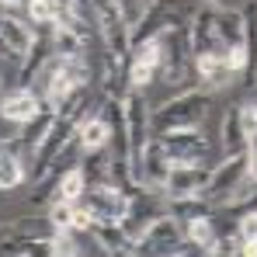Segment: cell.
<instances>
[{
    "mask_svg": "<svg viewBox=\"0 0 257 257\" xmlns=\"http://www.w3.org/2000/svg\"><path fill=\"white\" fill-rule=\"evenodd\" d=\"M215 94L205 87H188V90H174L171 97L157 108H150V128L153 136L167 132V128H181V125H198L209 111H212Z\"/></svg>",
    "mask_w": 257,
    "mask_h": 257,
    "instance_id": "1",
    "label": "cell"
},
{
    "mask_svg": "<svg viewBox=\"0 0 257 257\" xmlns=\"http://www.w3.org/2000/svg\"><path fill=\"white\" fill-rule=\"evenodd\" d=\"M181 240H184V222L171 212H160L136 236V257H177Z\"/></svg>",
    "mask_w": 257,
    "mask_h": 257,
    "instance_id": "2",
    "label": "cell"
},
{
    "mask_svg": "<svg viewBox=\"0 0 257 257\" xmlns=\"http://www.w3.org/2000/svg\"><path fill=\"white\" fill-rule=\"evenodd\" d=\"M157 139H160L164 153L171 157V164H209V139L202 136L198 125L167 128Z\"/></svg>",
    "mask_w": 257,
    "mask_h": 257,
    "instance_id": "3",
    "label": "cell"
},
{
    "mask_svg": "<svg viewBox=\"0 0 257 257\" xmlns=\"http://www.w3.org/2000/svg\"><path fill=\"white\" fill-rule=\"evenodd\" d=\"M94 14H97V39L104 42L108 52L128 59L132 56V42H128V32L132 25L125 21V14L118 11L115 0H94Z\"/></svg>",
    "mask_w": 257,
    "mask_h": 257,
    "instance_id": "4",
    "label": "cell"
},
{
    "mask_svg": "<svg viewBox=\"0 0 257 257\" xmlns=\"http://www.w3.org/2000/svg\"><path fill=\"white\" fill-rule=\"evenodd\" d=\"M125 136H128V164H132V174H136V164H139L146 143L153 139L146 94L136 90V87H128V94H125Z\"/></svg>",
    "mask_w": 257,
    "mask_h": 257,
    "instance_id": "5",
    "label": "cell"
},
{
    "mask_svg": "<svg viewBox=\"0 0 257 257\" xmlns=\"http://www.w3.org/2000/svg\"><path fill=\"white\" fill-rule=\"evenodd\" d=\"M247 177V153H236V157H222L219 164H212V174H209V184L202 188V198L209 202V205H222L233 191H236V184Z\"/></svg>",
    "mask_w": 257,
    "mask_h": 257,
    "instance_id": "6",
    "label": "cell"
},
{
    "mask_svg": "<svg viewBox=\"0 0 257 257\" xmlns=\"http://www.w3.org/2000/svg\"><path fill=\"white\" fill-rule=\"evenodd\" d=\"M84 205L90 209L94 222H125L132 209V195H125L115 184H94L84 191Z\"/></svg>",
    "mask_w": 257,
    "mask_h": 257,
    "instance_id": "7",
    "label": "cell"
},
{
    "mask_svg": "<svg viewBox=\"0 0 257 257\" xmlns=\"http://www.w3.org/2000/svg\"><path fill=\"white\" fill-rule=\"evenodd\" d=\"M160 70H164V45H160V39H150V42L136 45L132 56H128V87L146 90L160 77Z\"/></svg>",
    "mask_w": 257,
    "mask_h": 257,
    "instance_id": "8",
    "label": "cell"
},
{
    "mask_svg": "<svg viewBox=\"0 0 257 257\" xmlns=\"http://www.w3.org/2000/svg\"><path fill=\"white\" fill-rule=\"evenodd\" d=\"M209 164H171V174L164 181V198H188V195H202V188L209 184Z\"/></svg>",
    "mask_w": 257,
    "mask_h": 257,
    "instance_id": "9",
    "label": "cell"
},
{
    "mask_svg": "<svg viewBox=\"0 0 257 257\" xmlns=\"http://www.w3.org/2000/svg\"><path fill=\"white\" fill-rule=\"evenodd\" d=\"M215 14H219L215 4H198V7L191 11V18H188V32H191V49H195V56H202V52H226L222 42H219Z\"/></svg>",
    "mask_w": 257,
    "mask_h": 257,
    "instance_id": "10",
    "label": "cell"
},
{
    "mask_svg": "<svg viewBox=\"0 0 257 257\" xmlns=\"http://www.w3.org/2000/svg\"><path fill=\"white\" fill-rule=\"evenodd\" d=\"M195 73H198V84L205 90H212V94L226 90L240 77V70L229 63L226 52H202V56H195Z\"/></svg>",
    "mask_w": 257,
    "mask_h": 257,
    "instance_id": "11",
    "label": "cell"
},
{
    "mask_svg": "<svg viewBox=\"0 0 257 257\" xmlns=\"http://www.w3.org/2000/svg\"><path fill=\"white\" fill-rule=\"evenodd\" d=\"M167 174H171V157L164 153L160 139L153 136V139L146 143V150H143L139 164H136V181H139V184H146L150 191H160V188H164V181H167Z\"/></svg>",
    "mask_w": 257,
    "mask_h": 257,
    "instance_id": "12",
    "label": "cell"
},
{
    "mask_svg": "<svg viewBox=\"0 0 257 257\" xmlns=\"http://www.w3.org/2000/svg\"><path fill=\"white\" fill-rule=\"evenodd\" d=\"M94 236V250L108 257H136V240L125 233L122 222H94L87 229Z\"/></svg>",
    "mask_w": 257,
    "mask_h": 257,
    "instance_id": "13",
    "label": "cell"
},
{
    "mask_svg": "<svg viewBox=\"0 0 257 257\" xmlns=\"http://www.w3.org/2000/svg\"><path fill=\"white\" fill-rule=\"evenodd\" d=\"M240 14H243V73H240V80H243L247 94H254V87H257V0H247Z\"/></svg>",
    "mask_w": 257,
    "mask_h": 257,
    "instance_id": "14",
    "label": "cell"
},
{
    "mask_svg": "<svg viewBox=\"0 0 257 257\" xmlns=\"http://www.w3.org/2000/svg\"><path fill=\"white\" fill-rule=\"evenodd\" d=\"M39 108H42V97H39L32 87H14L11 94L0 97V118L11 122V125H18V128L25 125Z\"/></svg>",
    "mask_w": 257,
    "mask_h": 257,
    "instance_id": "15",
    "label": "cell"
},
{
    "mask_svg": "<svg viewBox=\"0 0 257 257\" xmlns=\"http://www.w3.org/2000/svg\"><path fill=\"white\" fill-rule=\"evenodd\" d=\"M28 181H32V160L11 153L7 143L0 139V191H14Z\"/></svg>",
    "mask_w": 257,
    "mask_h": 257,
    "instance_id": "16",
    "label": "cell"
},
{
    "mask_svg": "<svg viewBox=\"0 0 257 257\" xmlns=\"http://www.w3.org/2000/svg\"><path fill=\"white\" fill-rule=\"evenodd\" d=\"M219 146H222V157H236V153H247V136L240 125V104H229L222 111V122H219Z\"/></svg>",
    "mask_w": 257,
    "mask_h": 257,
    "instance_id": "17",
    "label": "cell"
},
{
    "mask_svg": "<svg viewBox=\"0 0 257 257\" xmlns=\"http://www.w3.org/2000/svg\"><path fill=\"white\" fill-rule=\"evenodd\" d=\"M52 125H56V108H52L49 101H42V108H39V111H35V115L21 125V132H18V136H21L25 150L32 153V160H35V150L42 146V139L49 136V128H52Z\"/></svg>",
    "mask_w": 257,
    "mask_h": 257,
    "instance_id": "18",
    "label": "cell"
},
{
    "mask_svg": "<svg viewBox=\"0 0 257 257\" xmlns=\"http://www.w3.org/2000/svg\"><path fill=\"white\" fill-rule=\"evenodd\" d=\"M215 25H219V42L226 52H243V14L236 7H219Z\"/></svg>",
    "mask_w": 257,
    "mask_h": 257,
    "instance_id": "19",
    "label": "cell"
},
{
    "mask_svg": "<svg viewBox=\"0 0 257 257\" xmlns=\"http://www.w3.org/2000/svg\"><path fill=\"white\" fill-rule=\"evenodd\" d=\"M56 226L49 222V215H18L0 222V240H14V236H49Z\"/></svg>",
    "mask_w": 257,
    "mask_h": 257,
    "instance_id": "20",
    "label": "cell"
},
{
    "mask_svg": "<svg viewBox=\"0 0 257 257\" xmlns=\"http://www.w3.org/2000/svg\"><path fill=\"white\" fill-rule=\"evenodd\" d=\"M80 171H84L87 188H94V184H108V174H111V146L84 150V157H80Z\"/></svg>",
    "mask_w": 257,
    "mask_h": 257,
    "instance_id": "21",
    "label": "cell"
},
{
    "mask_svg": "<svg viewBox=\"0 0 257 257\" xmlns=\"http://www.w3.org/2000/svg\"><path fill=\"white\" fill-rule=\"evenodd\" d=\"M77 139H80L84 150H101V146H111V128H108V122L97 111H90L77 125Z\"/></svg>",
    "mask_w": 257,
    "mask_h": 257,
    "instance_id": "22",
    "label": "cell"
},
{
    "mask_svg": "<svg viewBox=\"0 0 257 257\" xmlns=\"http://www.w3.org/2000/svg\"><path fill=\"white\" fill-rule=\"evenodd\" d=\"M184 236L202 250V254H212V243H215V219L212 212H205V215H195V219H188L184 222Z\"/></svg>",
    "mask_w": 257,
    "mask_h": 257,
    "instance_id": "23",
    "label": "cell"
},
{
    "mask_svg": "<svg viewBox=\"0 0 257 257\" xmlns=\"http://www.w3.org/2000/svg\"><path fill=\"white\" fill-rule=\"evenodd\" d=\"M52 52L63 56V59H77V56H87V42L73 32V28L56 25V28H52Z\"/></svg>",
    "mask_w": 257,
    "mask_h": 257,
    "instance_id": "24",
    "label": "cell"
},
{
    "mask_svg": "<svg viewBox=\"0 0 257 257\" xmlns=\"http://www.w3.org/2000/svg\"><path fill=\"white\" fill-rule=\"evenodd\" d=\"M167 212L177 215L181 222H188V219H195V215L212 212V205H209L202 195H188V198H167Z\"/></svg>",
    "mask_w": 257,
    "mask_h": 257,
    "instance_id": "25",
    "label": "cell"
},
{
    "mask_svg": "<svg viewBox=\"0 0 257 257\" xmlns=\"http://www.w3.org/2000/svg\"><path fill=\"white\" fill-rule=\"evenodd\" d=\"M84 191H87V181H84V171H80V164L59 174V181H56V195H59V198H70V202H77V198H84Z\"/></svg>",
    "mask_w": 257,
    "mask_h": 257,
    "instance_id": "26",
    "label": "cell"
},
{
    "mask_svg": "<svg viewBox=\"0 0 257 257\" xmlns=\"http://www.w3.org/2000/svg\"><path fill=\"white\" fill-rule=\"evenodd\" d=\"M73 209H77V202H70V198H59V195H52V202H49V222L56 226V229H70L73 226Z\"/></svg>",
    "mask_w": 257,
    "mask_h": 257,
    "instance_id": "27",
    "label": "cell"
},
{
    "mask_svg": "<svg viewBox=\"0 0 257 257\" xmlns=\"http://www.w3.org/2000/svg\"><path fill=\"white\" fill-rule=\"evenodd\" d=\"M77 236H80V233H73V229H56V233H52V257L80 254L84 247L77 243Z\"/></svg>",
    "mask_w": 257,
    "mask_h": 257,
    "instance_id": "28",
    "label": "cell"
},
{
    "mask_svg": "<svg viewBox=\"0 0 257 257\" xmlns=\"http://www.w3.org/2000/svg\"><path fill=\"white\" fill-rule=\"evenodd\" d=\"M115 4H118V11L125 14L128 25H136V21H139V14H143V7H146V0H115Z\"/></svg>",
    "mask_w": 257,
    "mask_h": 257,
    "instance_id": "29",
    "label": "cell"
},
{
    "mask_svg": "<svg viewBox=\"0 0 257 257\" xmlns=\"http://www.w3.org/2000/svg\"><path fill=\"white\" fill-rule=\"evenodd\" d=\"M202 4H215V7H236V0H202Z\"/></svg>",
    "mask_w": 257,
    "mask_h": 257,
    "instance_id": "30",
    "label": "cell"
},
{
    "mask_svg": "<svg viewBox=\"0 0 257 257\" xmlns=\"http://www.w3.org/2000/svg\"><path fill=\"white\" fill-rule=\"evenodd\" d=\"M0 4H18V7H25L28 0H0Z\"/></svg>",
    "mask_w": 257,
    "mask_h": 257,
    "instance_id": "31",
    "label": "cell"
},
{
    "mask_svg": "<svg viewBox=\"0 0 257 257\" xmlns=\"http://www.w3.org/2000/svg\"><path fill=\"white\" fill-rule=\"evenodd\" d=\"M0 87H4V80H0Z\"/></svg>",
    "mask_w": 257,
    "mask_h": 257,
    "instance_id": "32",
    "label": "cell"
},
{
    "mask_svg": "<svg viewBox=\"0 0 257 257\" xmlns=\"http://www.w3.org/2000/svg\"><path fill=\"white\" fill-rule=\"evenodd\" d=\"M254 94H257V87H254Z\"/></svg>",
    "mask_w": 257,
    "mask_h": 257,
    "instance_id": "33",
    "label": "cell"
}]
</instances>
